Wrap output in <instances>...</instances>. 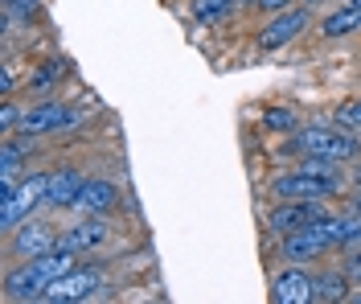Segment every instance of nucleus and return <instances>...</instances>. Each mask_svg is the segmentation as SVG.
Returning a JSON list of instances; mask_svg holds the SVG:
<instances>
[{"label": "nucleus", "mask_w": 361, "mask_h": 304, "mask_svg": "<svg viewBox=\"0 0 361 304\" xmlns=\"http://www.w3.org/2000/svg\"><path fill=\"white\" fill-rule=\"evenodd\" d=\"M271 202H312V197H324V202H337L345 197V181H324V177H312L304 169H283L271 177Z\"/></svg>", "instance_id": "nucleus-3"}, {"label": "nucleus", "mask_w": 361, "mask_h": 304, "mask_svg": "<svg viewBox=\"0 0 361 304\" xmlns=\"http://www.w3.org/2000/svg\"><path fill=\"white\" fill-rule=\"evenodd\" d=\"M119 202H123L119 181H111V177H87L74 210L78 214H111V210H119Z\"/></svg>", "instance_id": "nucleus-13"}, {"label": "nucleus", "mask_w": 361, "mask_h": 304, "mask_svg": "<svg viewBox=\"0 0 361 304\" xmlns=\"http://www.w3.org/2000/svg\"><path fill=\"white\" fill-rule=\"evenodd\" d=\"M320 214H329L324 197H312V202H275L267 210V218H263V226H267L271 238H283V234H292V231H304Z\"/></svg>", "instance_id": "nucleus-9"}, {"label": "nucleus", "mask_w": 361, "mask_h": 304, "mask_svg": "<svg viewBox=\"0 0 361 304\" xmlns=\"http://www.w3.org/2000/svg\"><path fill=\"white\" fill-rule=\"evenodd\" d=\"M349 4H357V8H361V0H349Z\"/></svg>", "instance_id": "nucleus-29"}, {"label": "nucleus", "mask_w": 361, "mask_h": 304, "mask_svg": "<svg viewBox=\"0 0 361 304\" xmlns=\"http://www.w3.org/2000/svg\"><path fill=\"white\" fill-rule=\"evenodd\" d=\"M361 247V214H337V251Z\"/></svg>", "instance_id": "nucleus-21"}, {"label": "nucleus", "mask_w": 361, "mask_h": 304, "mask_svg": "<svg viewBox=\"0 0 361 304\" xmlns=\"http://www.w3.org/2000/svg\"><path fill=\"white\" fill-rule=\"evenodd\" d=\"M295 144H300V157L316 152V157H337L345 164L361 161V136L349 132V128H341V123H333V119H308V123H300Z\"/></svg>", "instance_id": "nucleus-1"}, {"label": "nucleus", "mask_w": 361, "mask_h": 304, "mask_svg": "<svg viewBox=\"0 0 361 304\" xmlns=\"http://www.w3.org/2000/svg\"><path fill=\"white\" fill-rule=\"evenodd\" d=\"M308 29H316V8L312 4H292V8H279V13H271L267 21L259 25V33H255V46L263 49V54H275V49H288L292 42H300Z\"/></svg>", "instance_id": "nucleus-2"}, {"label": "nucleus", "mask_w": 361, "mask_h": 304, "mask_svg": "<svg viewBox=\"0 0 361 304\" xmlns=\"http://www.w3.org/2000/svg\"><path fill=\"white\" fill-rule=\"evenodd\" d=\"M230 13H238V0H193L189 21L193 25H222Z\"/></svg>", "instance_id": "nucleus-19"}, {"label": "nucleus", "mask_w": 361, "mask_h": 304, "mask_svg": "<svg viewBox=\"0 0 361 304\" xmlns=\"http://www.w3.org/2000/svg\"><path fill=\"white\" fill-rule=\"evenodd\" d=\"M21 83H25V74L17 71V62H13V54H8V58H4V71H0V95L13 99V95L21 91Z\"/></svg>", "instance_id": "nucleus-25"}, {"label": "nucleus", "mask_w": 361, "mask_h": 304, "mask_svg": "<svg viewBox=\"0 0 361 304\" xmlns=\"http://www.w3.org/2000/svg\"><path fill=\"white\" fill-rule=\"evenodd\" d=\"M295 169H304V173H312V177H324V181H349L345 161H337V157H316V152H308V157L295 161Z\"/></svg>", "instance_id": "nucleus-20"}, {"label": "nucleus", "mask_w": 361, "mask_h": 304, "mask_svg": "<svg viewBox=\"0 0 361 304\" xmlns=\"http://www.w3.org/2000/svg\"><path fill=\"white\" fill-rule=\"evenodd\" d=\"M37 144H42L37 136H25V132L4 136V144H0V177H25Z\"/></svg>", "instance_id": "nucleus-15"}, {"label": "nucleus", "mask_w": 361, "mask_h": 304, "mask_svg": "<svg viewBox=\"0 0 361 304\" xmlns=\"http://www.w3.org/2000/svg\"><path fill=\"white\" fill-rule=\"evenodd\" d=\"M99 288H107L103 280V263H78L74 272H66L62 280H54L45 288L42 304H78V300H94Z\"/></svg>", "instance_id": "nucleus-6"}, {"label": "nucleus", "mask_w": 361, "mask_h": 304, "mask_svg": "<svg viewBox=\"0 0 361 304\" xmlns=\"http://www.w3.org/2000/svg\"><path fill=\"white\" fill-rule=\"evenodd\" d=\"M107 238H111V218L107 214H82L78 222H66L58 231V247H66L74 255H94L107 247Z\"/></svg>", "instance_id": "nucleus-7"}, {"label": "nucleus", "mask_w": 361, "mask_h": 304, "mask_svg": "<svg viewBox=\"0 0 361 304\" xmlns=\"http://www.w3.org/2000/svg\"><path fill=\"white\" fill-rule=\"evenodd\" d=\"M316 33L324 37V42H341V37H353L361 33V8L357 4H337V8H329L324 17H316Z\"/></svg>", "instance_id": "nucleus-16"}, {"label": "nucleus", "mask_w": 361, "mask_h": 304, "mask_svg": "<svg viewBox=\"0 0 361 304\" xmlns=\"http://www.w3.org/2000/svg\"><path fill=\"white\" fill-rule=\"evenodd\" d=\"M25 218H29V210H25L17 197H0V234H4V238L17 231Z\"/></svg>", "instance_id": "nucleus-22"}, {"label": "nucleus", "mask_w": 361, "mask_h": 304, "mask_svg": "<svg viewBox=\"0 0 361 304\" xmlns=\"http://www.w3.org/2000/svg\"><path fill=\"white\" fill-rule=\"evenodd\" d=\"M333 123H341V128H349V132L361 136V99L357 95H353V99H341L337 111H333Z\"/></svg>", "instance_id": "nucleus-24"}, {"label": "nucleus", "mask_w": 361, "mask_h": 304, "mask_svg": "<svg viewBox=\"0 0 361 304\" xmlns=\"http://www.w3.org/2000/svg\"><path fill=\"white\" fill-rule=\"evenodd\" d=\"M300 111L295 107H283V103H267L263 111H259V128L263 132H271V136H292V132H300Z\"/></svg>", "instance_id": "nucleus-17"}, {"label": "nucleus", "mask_w": 361, "mask_h": 304, "mask_svg": "<svg viewBox=\"0 0 361 304\" xmlns=\"http://www.w3.org/2000/svg\"><path fill=\"white\" fill-rule=\"evenodd\" d=\"M82 181H87V173H78V169H54L49 173V189H45V210L54 214L74 210L78 193H82Z\"/></svg>", "instance_id": "nucleus-14"}, {"label": "nucleus", "mask_w": 361, "mask_h": 304, "mask_svg": "<svg viewBox=\"0 0 361 304\" xmlns=\"http://www.w3.org/2000/svg\"><path fill=\"white\" fill-rule=\"evenodd\" d=\"M45 189H49V173H25L21 181H17V202H21L29 214L45 210Z\"/></svg>", "instance_id": "nucleus-18"}, {"label": "nucleus", "mask_w": 361, "mask_h": 304, "mask_svg": "<svg viewBox=\"0 0 361 304\" xmlns=\"http://www.w3.org/2000/svg\"><path fill=\"white\" fill-rule=\"evenodd\" d=\"M353 288H357V280H353L341 263H329L324 272H312V304L353 300Z\"/></svg>", "instance_id": "nucleus-12"}, {"label": "nucleus", "mask_w": 361, "mask_h": 304, "mask_svg": "<svg viewBox=\"0 0 361 304\" xmlns=\"http://www.w3.org/2000/svg\"><path fill=\"white\" fill-rule=\"evenodd\" d=\"M78 111L62 103L58 95L54 99H29L25 107V119H21V132L25 136H37V140H49V136H62L70 128H78Z\"/></svg>", "instance_id": "nucleus-5"}, {"label": "nucleus", "mask_w": 361, "mask_h": 304, "mask_svg": "<svg viewBox=\"0 0 361 304\" xmlns=\"http://www.w3.org/2000/svg\"><path fill=\"white\" fill-rule=\"evenodd\" d=\"M345 210L361 214V186H357V193H345Z\"/></svg>", "instance_id": "nucleus-27"}, {"label": "nucleus", "mask_w": 361, "mask_h": 304, "mask_svg": "<svg viewBox=\"0 0 361 304\" xmlns=\"http://www.w3.org/2000/svg\"><path fill=\"white\" fill-rule=\"evenodd\" d=\"M292 4H300V0H259V4H255V13L271 17V13H279V8H292Z\"/></svg>", "instance_id": "nucleus-26"}, {"label": "nucleus", "mask_w": 361, "mask_h": 304, "mask_svg": "<svg viewBox=\"0 0 361 304\" xmlns=\"http://www.w3.org/2000/svg\"><path fill=\"white\" fill-rule=\"evenodd\" d=\"M45 272L33 263V259H25V263H4V284H0V296L8 304H29V300H45Z\"/></svg>", "instance_id": "nucleus-8"}, {"label": "nucleus", "mask_w": 361, "mask_h": 304, "mask_svg": "<svg viewBox=\"0 0 361 304\" xmlns=\"http://www.w3.org/2000/svg\"><path fill=\"white\" fill-rule=\"evenodd\" d=\"M58 247V226L45 214H29L17 231L4 238V255L8 263H25V259H42Z\"/></svg>", "instance_id": "nucleus-4"}, {"label": "nucleus", "mask_w": 361, "mask_h": 304, "mask_svg": "<svg viewBox=\"0 0 361 304\" xmlns=\"http://www.w3.org/2000/svg\"><path fill=\"white\" fill-rule=\"evenodd\" d=\"M70 74V62L62 54H49L42 58L37 66H29L25 71V83H21V95L25 99H54V95L62 91V78Z\"/></svg>", "instance_id": "nucleus-11"}, {"label": "nucleus", "mask_w": 361, "mask_h": 304, "mask_svg": "<svg viewBox=\"0 0 361 304\" xmlns=\"http://www.w3.org/2000/svg\"><path fill=\"white\" fill-rule=\"evenodd\" d=\"M271 300L275 304H312V272L304 263H279L271 272Z\"/></svg>", "instance_id": "nucleus-10"}, {"label": "nucleus", "mask_w": 361, "mask_h": 304, "mask_svg": "<svg viewBox=\"0 0 361 304\" xmlns=\"http://www.w3.org/2000/svg\"><path fill=\"white\" fill-rule=\"evenodd\" d=\"M304 4H324V0H304Z\"/></svg>", "instance_id": "nucleus-28"}, {"label": "nucleus", "mask_w": 361, "mask_h": 304, "mask_svg": "<svg viewBox=\"0 0 361 304\" xmlns=\"http://www.w3.org/2000/svg\"><path fill=\"white\" fill-rule=\"evenodd\" d=\"M25 107H29V99H17V95H13V99H4V107H0V132H4V136H13V132H21V119H25Z\"/></svg>", "instance_id": "nucleus-23"}]
</instances>
